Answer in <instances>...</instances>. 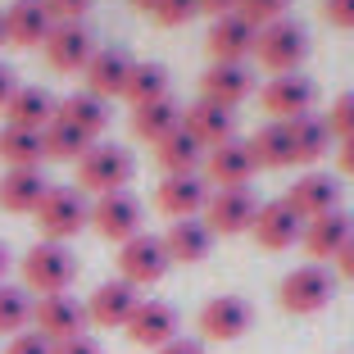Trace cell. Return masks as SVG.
<instances>
[{"instance_id":"cell-8","label":"cell","mask_w":354,"mask_h":354,"mask_svg":"<svg viewBox=\"0 0 354 354\" xmlns=\"http://www.w3.org/2000/svg\"><path fill=\"white\" fill-rule=\"evenodd\" d=\"M250 323H254L250 300H245V295H232V291L205 300L200 313H196V327H200L205 341H241V336L250 332Z\"/></svg>"},{"instance_id":"cell-31","label":"cell","mask_w":354,"mask_h":354,"mask_svg":"<svg viewBox=\"0 0 354 354\" xmlns=\"http://www.w3.org/2000/svg\"><path fill=\"white\" fill-rule=\"evenodd\" d=\"M332 150V132H327V123L323 118H313V114H304V118H295L291 123V164H318V159Z\"/></svg>"},{"instance_id":"cell-16","label":"cell","mask_w":354,"mask_h":354,"mask_svg":"<svg viewBox=\"0 0 354 354\" xmlns=\"http://www.w3.org/2000/svg\"><path fill=\"white\" fill-rule=\"evenodd\" d=\"M254 155L245 141H227V146H214L205 150V182L209 191H223V187H250V177H254Z\"/></svg>"},{"instance_id":"cell-22","label":"cell","mask_w":354,"mask_h":354,"mask_svg":"<svg viewBox=\"0 0 354 354\" xmlns=\"http://www.w3.org/2000/svg\"><path fill=\"white\" fill-rule=\"evenodd\" d=\"M250 95H254V73L245 64H209L200 77V100H214L223 109H236Z\"/></svg>"},{"instance_id":"cell-14","label":"cell","mask_w":354,"mask_h":354,"mask_svg":"<svg viewBox=\"0 0 354 354\" xmlns=\"http://www.w3.org/2000/svg\"><path fill=\"white\" fill-rule=\"evenodd\" d=\"M254 41H259V28L250 19H241V14H223L205 32V46L214 55V64H245L254 55Z\"/></svg>"},{"instance_id":"cell-32","label":"cell","mask_w":354,"mask_h":354,"mask_svg":"<svg viewBox=\"0 0 354 354\" xmlns=\"http://www.w3.org/2000/svg\"><path fill=\"white\" fill-rule=\"evenodd\" d=\"M245 146L259 168H291V123H263Z\"/></svg>"},{"instance_id":"cell-47","label":"cell","mask_w":354,"mask_h":354,"mask_svg":"<svg viewBox=\"0 0 354 354\" xmlns=\"http://www.w3.org/2000/svg\"><path fill=\"white\" fill-rule=\"evenodd\" d=\"M336 272H341L345 281H354V241H350V245H345L341 254H336Z\"/></svg>"},{"instance_id":"cell-25","label":"cell","mask_w":354,"mask_h":354,"mask_svg":"<svg viewBox=\"0 0 354 354\" xmlns=\"http://www.w3.org/2000/svg\"><path fill=\"white\" fill-rule=\"evenodd\" d=\"M50 191L41 168H5L0 177V209L5 214H37L41 196Z\"/></svg>"},{"instance_id":"cell-36","label":"cell","mask_w":354,"mask_h":354,"mask_svg":"<svg viewBox=\"0 0 354 354\" xmlns=\"http://www.w3.org/2000/svg\"><path fill=\"white\" fill-rule=\"evenodd\" d=\"M32 323V300L23 286H10V281H0V336H19L28 332Z\"/></svg>"},{"instance_id":"cell-24","label":"cell","mask_w":354,"mask_h":354,"mask_svg":"<svg viewBox=\"0 0 354 354\" xmlns=\"http://www.w3.org/2000/svg\"><path fill=\"white\" fill-rule=\"evenodd\" d=\"M55 95L46 86H19L5 100V127H23V132H41L55 123Z\"/></svg>"},{"instance_id":"cell-34","label":"cell","mask_w":354,"mask_h":354,"mask_svg":"<svg viewBox=\"0 0 354 354\" xmlns=\"http://www.w3.org/2000/svg\"><path fill=\"white\" fill-rule=\"evenodd\" d=\"M0 159H5V168H41V132L0 127Z\"/></svg>"},{"instance_id":"cell-38","label":"cell","mask_w":354,"mask_h":354,"mask_svg":"<svg viewBox=\"0 0 354 354\" xmlns=\"http://www.w3.org/2000/svg\"><path fill=\"white\" fill-rule=\"evenodd\" d=\"M286 10H291V0H236V14L250 19L254 28H268V23L286 19Z\"/></svg>"},{"instance_id":"cell-4","label":"cell","mask_w":354,"mask_h":354,"mask_svg":"<svg viewBox=\"0 0 354 354\" xmlns=\"http://www.w3.org/2000/svg\"><path fill=\"white\" fill-rule=\"evenodd\" d=\"M254 59L268 68L272 77L281 73H300V64L309 59V32L286 14V19L259 28V41H254Z\"/></svg>"},{"instance_id":"cell-12","label":"cell","mask_w":354,"mask_h":354,"mask_svg":"<svg viewBox=\"0 0 354 354\" xmlns=\"http://www.w3.org/2000/svg\"><path fill=\"white\" fill-rule=\"evenodd\" d=\"M41 50L55 73H86V64L95 55V37L86 32V23H55Z\"/></svg>"},{"instance_id":"cell-26","label":"cell","mask_w":354,"mask_h":354,"mask_svg":"<svg viewBox=\"0 0 354 354\" xmlns=\"http://www.w3.org/2000/svg\"><path fill=\"white\" fill-rule=\"evenodd\" d=\"M55 118L68 123L73 132H82L86 141H95V136L109 127V104L91 91H73V95H64V100L55 104Z\"/></svg>"},{"instance_id":"cell-5","label":"cell","mask_w":354,"mask_h":354,"mask_svg":"<svg viewBox=\"0 0 354 354\" xmlns=\"http://www.w3.org/2000/svg\"><path fill=\"white\" fill-rule=\"evenodd\" d=\"M332 300H336V277L323 263H300V268H291L277 286V304L286 313H295V318L323 313Z\"/></svg>"},{"instance_id":"cell-40","label":"cell","mask_w":354,"mask_h":354,"mask_svg":"<svg viewBox=\"0 0 354 354\" xmlns=\"http://www.w3.org/2000/svg\"><path fill=\"white\" fill-rule=\"evenodd\" d=\"M46 10H50L55 23H82V14L91 10L95 0H41Z\"/></svg>"},{"instance_id":"cell-45","label":"cell","mask_w":354,"mask_h":354,"mask_svg":"<svg viewBox=\"0 0 354 354\" xmlns=\"http://www.w3.org/2000/svg\"><path fill=\"white\" fill-rule=\"evenodd\" d=\"M200 14H209V19H223V14H236V0H196Z\"/></svg>"},{"instance_id":"cell-49","label":"cell","mask_w":354,"mask_h":354,"mask_svg":"<svg viewBox=\"0 0 354 354\" xmlns=\"http://www.w3.org/2000/svg\"><path fill=\"white\" fill-rule=\"evenodd\" d=\"M5 272H10V250H5V241H0V281H5Z\"/></svg>"},{"instance_id":"cell-23","label":"cell","mask_w":354,"mask_h":354,"mask_svg":"<svg viewBox=\"0 0 354 354\" xmlns=\"http://www.w3.org/2000/svg\"><path fill=\"white\" fill-rule=\"evenodd\" d=\"M50 28H55V19H50V10H46L41 0H14L10 10H5V41L19 46V50L46 46Z\"/></svg>"},{"instance_id":"cell-15","label":"cell","mask_w":354,"mask_h":354,"mask_svg":"<svg viewBox=\"0 0 354 354\" xmlns=\"http://www.w3.org/2000/svg\"><path fill=\"white\" fill-rule=\"evenodd\" d=\"M250 236L259 241L263 250H291L295 241L304 236V218L295 214L286 200H263L259 205V214H254V227H250Z\"/></svg>"},{"instance_id":"cell-29","label":"cell","mask_w":354,"mask_h":354,"mask_svg":"<svg viewBox=\"0 0 354 354\" xmlns=\"http://www.w3.org/2000/svg\"><path fill=\"white\" fill-rule=\"evenodd\" d=\"M214 245V232L205 227V218H182L164 232V250L173 263H200Z\"/></svg>"},{"instance_id":"cell-30","label":"cell","mask_w":354,"mask_h":354,"mask_svg":"<svg viewBox=\"0 0 354 354\" xmlns=\"http://www.w3.org/2000/svg\"><path fill=\"white\" fill-rule=\"evenodd\" d=\"M182 127V109L173 104V95H164V100H150V104H136L132 109V136L136 141H150V146H159L168 132H177Z\"/></svg>"},{"instance_id":"cell-18","label":"cell","mask_w":354,"mask_h":354,"mask_svg":"<svg viewBox=\"0 0 354 354\" xmlns=\"http://www.w3.org/2000/svg\"><path fill=\"white\" fill-rule=\"evenodd\" d=\"M350 241H354V218L345 214V209H332V214H323V218L304 223L300 245H304V254H313V263H327V259H336Z\"/></svg>"},{"instance_id":"cell-2","label":"cell","mask_w":354,"mask_h":354,"mask_svg":"<svg viewBox=\"0 0 354 354\" xmlns=\"http://www.w3.org/2000/svg\"><path fill=\"white\" fill-rule=\"evenodd\" d=\"M32 223H37L41 241L68 245V236H77L82 227H91V205L82 200L77 187H50L41 196V205H37V214H32Z\"/></svg>"},{"instance_id":"cell-11","label":"cell","mask_w":354,"mask_h":354,"mask_svg":"<svg viewBox=\"0 0 354 354\" xmlns=\"http://www.w3.org/2000/svg\"><path fill=\"white\" fill-rule=\"evenodd\" d=\"M177 327H182V318H177V309L168 300H141L132 309V318H127V341L132 345H141V350H150L155 354L159 345H168V341H177Z\"/></svg>"},{"instance_id":"cell-35","label":"cell","mask_w":354,"mask_h":354,"mask_svg":"<svg viewBox=\"0 0 354 354\" xmlns=\"http://www.w3.org/2000/svg\"><path fill=\"white\" fill-rule=\"evenodd\" d=\"M164 95H168V68L164 64H132V77H127L123 100L136 109V104L164 100Z\"/></svg>"},{"instance_id":"cell-27","label":"cell","mask_w":354,"mask_h":354,"mask_svg":"<svg viewBox=\"0 0 354 354\" xmlns=\"http://www.w3.org/2000/svg\"><path fill=\"white\" fill-rule=\"evenodd\" d=\"M155 164L164 168V177H191V173L205 168V146H200L187 127H177V132H168L155 146Z\"/></svg>"},{"instance_id":"cell-6","label":"cell","mask_w":354,"mask_h":354,"mask_svg":"<svg viewBox=\"0 0 354 354\" xmlns=\"http://www.w3.org/2000/svg\"><path fill=\"white\" fill-rule=\"evenodd\" d=\"M168 268H173V259L164 250V236H155V232H136L132 241L118 245V277L127 286H155L168 277Z\"/></svg>"},{"instance_id":"cell-3","label":"cell","mask_w":354,"mask_h":354,"mask_svg":"<svg viewBox=\"0 0 354 354\" xmlns=\"http://www.w3.org/2000/svg\"><path fill=\"white\" fill-rule=\"evenodd\" d=\"M136 173V159L127 146H104L95 141L82 159H77V191H91V196H109V191H127Z\"/></svg>"},{"instance_id":"cell-48","label":"cell","mask_w":354,"mask_h":354,"mask_svg":"<svg viewBox=\"0 0 354 354\" xmlns=\"http://www.w3.org/2000/svg\"><path fill=\"white\" fill-rule=\"evenodd\" d=\"M336 164H341L345 177H354V141H341V155H336Z\"/></svg>"},{"instance_id":"cell-28","label":"cell","mask_w":354,"mask_h":354,"mask_svg":"<svg viewBox=\"0 0 354 354\" xmlns=\"http://www.w3.org/2000/svg\"><path fill=\"white\" fill-rule=\"evenodd\" d=\"M127 77H132V59L123 50H95L86 64V91L100 95V100H114L127 91Z\"/></svg>"},{"instance_id":"cell-51","label":"cell","mask_w":354,"mask_h":354,"mask_svg":"<svg viewBox=\"0 0 354 354\" xmlns=\"http://www.w3.org/2000/svg\"><path fill=\"white\" fill-rule=\"evenodd\" d=\"M0 50H5V14H0Z\"/></svg>"},{"instance_id":"cell-19","label":"cell","mask_w":354,"mask_h":354,"mask_svg":"<svg viewBox=\"0 0 354 354\" xmlns=\"http://www.w3.org/2000/svg\"><path fill=\"white\" fill-rule=\"evenodd\" d=\"M205 205H209V182L200 173H191V177H164L159 191H155V209H159V214H168L173 223L200 218Z\"/></svg>"},{"instance_id":"cell-37","label":"cell","mask_w":354,"mask_h":354,"mask_svg":"<svg viewBox=\"0 0 354 354\" xmlns=\"http://www.w3.org/2000/svg\"><path fill=\"white\" fill-rule=\"evenodd\" d=\"M323 123H327V132H332L336 141H354V91L336 95Z\"/></svg>"},{"instance_id":"cell-42","label":"cell","mask_w":354,"mask_h":354,"mask_svg":"<svg viewBox=\"0 0 354 354\" xmlns=\"http://www.w3.org/2000/svg\"><path fill=\"white\" fill-rule=\"evenodd\" d=\"M323 19L341 32H354V0H323Z\"/></svg>"},{"instance_id":"cell-33","label":"cell","mask_w":354,"mask_h":354,"mask_svg":"<svg viewBox=\"0 0 354 354\" xmlns=\"http://www.w3.org/2000/svg\"><path fill=\"white\" fill-rule=\"evenodd\" d=\"M91 146H95V141H86L82 132H73V127L59 123V118H55L50 127H41V155L55 159V164H77Z\"/></svg>"},{"instance_id":"cell-10","label":"cell","mask_w":354,"mask_h":354,"mask_svg":"<svg viewBox=\"0 0 354 354\" xmlns=\"http://www.w3.org/2000/svg\"><path fill=\"white\" fill-rule=\"evenodd\" d=\"M313 95H318V86L304 73H281L259 91V104L268 109L272 123H295V118L313 114Z\"/></svg>"},{"instance_id":"cell-50","label":"cell","mask_w":354,"mask_h":354,"mask_svg":"<svg viewBox=\"0 0 354 354\" xmlns=\"http://www.w3.org/2000/svg\"><path fill=\"white\" fill-rule=\"evenodd\" d=\"M132 5H136V10H146V14H150V10L159 5V0H132Z\"/></svg>"},{"instance_id":"cell-1","label":"cell","mask_w":354,"mask_h":354,"mask_svg":"<svg viewBox=\"0 0 354 354\" xmlns=\"http://www.w3.org/2000/svg\"><path fill=\"white\" fill-rule=\"evenodd\" d=\"M23 291H41V295H64L77 277V254L59 241H37L23 254Z\"/></svg>"},{"instance_id":"cell-44","label":"cell","mask_w":354,"mask_h":354,"mask_svg":"<svg viewBox=\"0 0 354 354\" xmlns=\"http://www.w3.org/2000/svg\"><path fill=\"white\" fill-rule=\"evenodd\" d=\"M155 354H205V345H200V341H191V336H177V341L159 345Z\"/></svg>"},{"instance_id":"cell-21","label":"cell","mask_w":354,"mask_h":354,"mask_svg":"<svg viewBox=\"0 0 354 354\" xmlns=\"http://www.w3.org/2000/svg\"><path fill=\"white\" fill-rule=\"evenodd\" d=\"M136 304H141L136 286H127L123 277H109V281H100V286L91 291V300H86V323H95V327H127V318H132Z\"/></svg>"},{"instance_id":"cell-7","label":"cell","mask_w":354,"mask_h":354,"mask_svg":"<svg viewBox=\"0 0 354 354\" xmlns=\"http://www.w3.org/2000/svg\"><path fill=\"white\" fill-rule=\"evenodd\" d=\"M263 200H254L250 187H223V191H209V205H205V227L214 236H241V232L254 227V214H259Z\"/></svg>"},{"instance_id":"cell-13","label":"cell","mask_w":354,"mask_h":354,"mask_svg":"<svg viewBox=\"0 0 354 354\" xmlns=\"http://www.w3.org/2000/svg\"><path fill=\"white\" fill-rule=\"evenodd\" d=\"M91 227L100 232L104 241H132L141 232V200L132 191H109V196H95L91 205Z\"/></svg>"},{"instance_id":"cell-17","label":"cell","mask_w":354,"mask_h":354,"mask_svg":"<svg viewBox=\"0 0 354 354\" xmlns=\"http://www.w3.org/2000/svg\"><path fill=\"white\" fill-rule=\"evenodd\" d=\"M281 200H286L304 223L323 218V214L341 209V182H336L332 173H304V177H295L291 187H286V196H281Z\"/></svg>"},{"instance_id":"cell-20","label":"cell","mask_w":354,"mask_h":354,"mask_svg":"<svg viewBox=\"0 0 354 354\" xmlns=\"http://www.w3.org/2000/svg\"><path fill=\"white\" fill-rule=\"evenodd\" d=\"M182 127H187L205 150L227 146V141H236V109H223V104H214V100H196V104L182 109Z\"/></svg>"},{"instance_id":"cell-46","label":"cell","mask_w":354,"mask_h":354,"mask_svg":"<svg viewBox=\"0 0 354 354\" xmlns=\"http://www.w3.org/2000/svg\"><path fill=\"white\" fill-rule=\"evenodd\" d=\"M19 91V77H14V68L10 64H0V109H5V100Z\"/></svg>"},{"instance_id":"cell-39","label":"cell","mask_w":354,"mask_h":354,"mask_svg":"<svg viewBox=\"0 0 354 354\" xmlns=\"http://www.w3.org/2000/svg\"><path fill=\"white\" fill-rule=\"evenodd\" d=\"M200 14L196 0H159L155 10H150V19L159 23V28H182V23H191Z\"/></svg>"},{"instance_id":"cell-9","label":"cell","mask_w":354,"mask_h":354,"mask_svg":"<svg viewBox=\"0 0 354 354\" xmlns=\"http://www.w3.org/2000/svg\"><path fill=\"white\" fill-rule=\"evenodd\" d=\"M32 332H41L50 345L73 341V336L86 332V304H77L73 295H41L32 304Z\"/></svg>"},{"instance_id":"cell-41","label":"cell","mask_w":354,"mask_h":354,"mask_svg":"<svg viewBox=\"0 0 354 354\" xmlns=\"http://www.w3.org/2000/svg\"><path fill=\"white\" fill-rule=\"evenodd\" d=\"M55 345L46 341L41 332H19V336H10V345H5V354H50Z\"/></svg>"},{"instance_id":"cell-43","label":"cell","mask_w":354,"mask_h":354,"mask_svg":"<svg viewBox=\"0 0 354 354\" xmlns=\"http://www.w3.org/2000/svg\"><path fill=\"white\" fill-rule=\"evenodd\" d=\"M50 354H104V350H100V341H95V336L82 332V336H73V341H59Z\"/></svg>"}]
</instances>
